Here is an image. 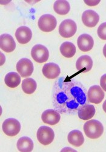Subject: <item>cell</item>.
I'll return each instance as SVG.
<instances>
[{
	"instance_id": "6da1fadb",
	"label": "cell",
	"mask_w": 106,
	"mask_h": 152,
	"mask_svg": "<svg viewBox=\"0 0 106 152\" xmlns=\"http://www.w3.org/2000/svg\"><path fill=\"white\" fill-rule=\"evenodd\" d=\"M84 132L88 138L95 140L99 138L102 134L104 127L99 121L92 119L84 124Z\"/></svg>"
},
{
	"instance_id": "7a4b0ae2",
	"label": "cell",
	"mask_w": 106,
	"mask_h": 152,
	"mask_svg": "<svg viewBox=\"0 0 106 152\" xmlns=\"http://www.w3.org/2000/svg\"><path fill=\"white\" fill-rule=\"evenodd\" d=\"M57 21L54 16L50 14H45L39 18L38 25L44 32H50L56 28Z\"/></svg>"
},
{
	"instance_id": "3957f363",
	"label": "cell",
	"mask_w": 106,
	"mask_h": 152,
	"mask_svg": "<svg viewBox=\"0 0 106 152\" xmlns=\"http://www.w3.org/2000/svg\"><path fill=\"white\" fill-rule=\"evenodd\" d=\"M77 26L76 23L70 19L64 20L59 27V33L64 38L72 37L77 32Z\"/></svg>"
},
{
	"instance_id": "277c9868",
	"label": "cell",
	"mask_w": 106,
	"mask_h": 152,
	"mask_svg": "<svg viewBox=\"0 0 106 152\" xmlns=\"http://www.w3.org/2000/svg\"><path fill=\"white\" fill-rule=\"evenodd\" d=\"M37 136L39 142L44 145H48L53 142L55 133L49 127L41 126L37 131Z\"/></svg>"
},
{
	"instance_id": "5b68a950",
	"label": "cell",
	"mask_w": 106,
	"mask_h": 152,
	"mask_svg": "<svg viewBox=\"0 0 106 152\" xmlns=\"http://www.w3.org/2000/svg\"><path fill=\"white\" fill-rule=\"evenodd\" d=\"M3 130L4 133L9 136H15L17 135L21 130V124L19 121L14 118L6 119L3 124Z\"/></svg>"
},
{
	"instance_id": "8992f818",
	"label": "cell",
	"mask_w": 106,
	"mask_h": 152,
	"mask_svg": "<svg viewBox=\"0 0 106 152\" xmlns=\"http://www.w3.org/2000/svg\"><path fill=\"white\" fill-rule=\"evenodd\" d=\"M31 55L35 61L38 63L46 62L49 57V52L47 48L41 44H37L32 48Z\"/></svg>"
},
{
	"instance_id": "52a82bcc",
	"label": "cell",
	"mask_w": 106,
	"mask_h": 152,
	"mask_svg": "<svg viewBox=\"0 0 106 152\" xmlns=\"http://www.w3.org/2000/svg\"><path fill=\"white\" fill-rule=\"evenodd\" d=\"M34 70V64L29 59L22 58L17 64V70L21 77L26 78L32 75Z\"/></svg>"
},
{
	"instance_id": "ba28073f",
	"label": "cell",
	"mask_w": 106,
	"mask_h": 152,
	"mask_svg": "<svg viewBox=\"0 0 106 152\" xmlns=\"http://www.w3.org/2000/svg\"><path fill=\"white\" fill-rule=\"evenodd\" d=\"M104 98V92L102 88L97 85L90 87L87 93L88 100L92 103L98 104Z\"/></svg>"
},
{
	"instance_id": "9c48e42d",
	"label": "cell",
	"mask_w": 106,
	"mask_h": 152,
	"mask_svg": "<svg viewBox=\"0 0 106 152\" xmlns=\"http://www.w3.org/2000/svg\"><path fill=\"white\" fill-rule=\"evenodd\" d=\"M99 20V15L92 10H87L82 15V21L88 27H94Z\"/></svg>"
},
{
	"instance_id": "30bf717a",
	"label": "cell",
	"mask_w": 106,
	"mask_h": 152,
	"mask_svg": "<svg viewBox=\"0 0 106 152\" xmlns=\"http://www.w3.org/2000/svg\"><path fill=\"white\" fill-rule=\"evenodd\" d=\"M77 44L80 50L86 52L92 50L94 45V41L90 35L84 34L78 37Z\"/></svg>"
},
{
	"instance_id": "8fae6325",
	"label": "cell",
	"mask_w": 106,
	"mask_h": 152,
	"mask_svg": "<svg viewBox=\"0 0 106 152\" xmlns=\"http://www.w3.org/2000/svg\"><path fill=\"white\" fill-rule=\"evenodd\" d=\"M15 37L19 43L26 44L32 39V30L27 26H21L17 29V31L15 32Z\"/></svg>"
},
{
	"instance_id": "7c38bea8",
	"label": "cell",
	"mask_w": 106,
	"mask_h": 152,
	"mask_svg": "<svg viewBox=\"0 0 106 152\" xmlns=\"http://www.w3.org/2000/svg\"><path fill=\"white\" fill-rule=\"evenodd\" d=\"M42 72L45 78L50 80L56 78L61 73L59 66L55 63H49L45 64L42 69Z\"/></svg>"
},
{
	"instance_id": "4fadbf2b",
	"label": "cell",
	"mask_w": 106,
	"mask_h": 152,
	"mask_svg": "<svg viewBox=\"0 0 106 152\" xmlns=\"http://www.w3.org/2000/svg\"><path fill=\"white\" fill-rule=\"evenodd\" d=\"M0 47L5 52L10 53L16 48V43L10 35L5 34L1 35L0 37Z\"/></svg>"
},
{
	"instance_id": "5bb4252c",
	"label": "cell",
	"mask_w": 106,
	"mask_h": 152,
	"mask_svg": "<svg viewBox=\"0 0 106 152\" xmlns=\"http://www.w3.org/2000/svg\"><path fill=\"white\" fill-rule=\"evenodd\" d=\"M41 119L45 124L54 126L59 122L61 116L58 112L52 109H48L42 113Z\"/></svg>"
},
{
	"instance_id": "9a60e30c",
	"label": "cell",
	"mask_w": 106,
	"mask_h": 152,
	"mask_svg": "<svg viewBox=\"0 0 106 152\" xmlns=\"http://www.w3.org/2000/svg\"><path fill=\"white\" fill-rule=\"evenodd\" d=\"M93 67V60L88 55H83L80 56L77 63L76 68L81 72H88Z\"/></svg>"
},
{
	"instance_id": "2e32d148",
	"label": "cell",
	"mask_w": 106,
	"mask_h": 152,
	"mask_svg": "<svg viewBox=\"0 0 106 152\" xmlns=\"http://www.w3.org/2000/svg\"><path fill=\"white\" fill-rule=\"evenodd\" d=\"M67 140L69 142L75 147H80L84 142V138L82 132L78 130L71 131L68 134Z\"/></svg>"
},
{
	"instance_id": "e0dca14e",
	"label": "cell",
	"mask_w": 106,
	"mask_h": 152,
	"mask_svg": "<svg viewBox=\"0 0 106 152\" xmlns=\"http://www.w3.org/2000/svg\"><path fill=\"white\" fill-rule=\"evenodd\" d=\"M95 108L93 105H85L78 110V117L84 121H87L92 118L95 114Z\"/></svg>"
},
{
	"instance_id": "ac0fdd59",
	"label": "cell",
	"mask_w": 106,
	"mask_h": 152,
	"mask_svg": "<svg viewBox=\"0 0 106 152\" xmlns=\"http://www.w3.org/2000/svg\"><path fill=\"white\" fill-rule=\"evenodd\" d=\"M17 146L20 151L30 152L34 148V142L30 138L24 136L18 140Z\"/></svg>"
},
{
	"instance_id": "d6986e66",
	"label": "cell",
	"mask_w": 106,
	"mask_h": 152,
	"mask_svg": "<svg viewBox=\"0 0 106 152\" xmlns=\"http://www.w3.org/2000/svg\"><path fill=\"white\" fill-rule=\"evenodd\" d=\"M4 82L6 86L10 88L18 87L21 83V77L16 72L8 73L5 77Z\"/></svg>"
},
{
	"instance_id": "ffe728a7",
	"label": "cell",
	"mask_w": 106,
	"mask_h": 152,
	"mask_svg": "<svg viewBox=\"0 0 106 152\" xmlns=\"http://www.w3.org/2000/svg\"><path fill=\"white\" fill-rule=\"evenodd\" d=\"M55 12L60 15H65L67 14L70 9L69 3L65 0H58L53 5Z\"/></svg>"
},
{
	"instance_id": "44dd1931",
	"label": "cell",
	"mask_w": 106,
	"mask_h": 152,
	"mask_svg": "<svg viewBox=\"0 0 106 152\" xmlns=\"http://www.w3.org/2000/svg\"><path fill=\"white\" fill-rule=\"evenodd\" d=\"M60 52L66 58H72L76 53V47L70 42H64L61 45Z\"/></svg>"
},
{
	"instance_id": "7402d4cb",
	"label": "cell",
	"mask_w": 106,
	"mask_h": 152,
	"mask_svg": "<svg viewBox=\"0 0 106 152\" xmlns=\"http://www.w3.org/2000/svg\"><path fill=\"white\" fill-rule=\"evenodd\" d=\"M21 87L23 92L25 94L30 95L35 92L37 87V84L34 79L29 78L23 81Z\"/></svg>"
},
{
	"instance_id": "603a6c76",
	"label": "cell",
	"mask_w": 106,
	"mask_h": 152,
	"mask_svg": "<svg viewBox=\"0 0 106 152\" xmlns=\"http://www.w3.org/2000/svg\"><path fill=\"white\" fill-rule=\"evenodd\" d=\"M98 35L102 40H106V22L102 23L98 28Z\"/></svg>"
},
{
	"instance_id": "cb8c5ba5",
	"label": "cell",
	"mask_w": 106,
	"mask_h": 152,
	"mask_svg": "<svg viewBox=\"0 0 106 152\" xmlns=\"http://www.w3.org/2000/svg\"><path fill=\"white\" fill-rule=\"evenodd\" d=\"M84 3L88 6H95L99 3V0H84Z\"/></svg>"
},
{
	"instance_id": "d4e9b609",
	"label": "cell",
	"mask_w": 106,
	"mask_h": 152,
	"mask_svg": "<svg viewBox=\"0 0 106 152\" xmlns=\"http://www.w3.org/2000/svg\"><path fill=\"white\" fill-rule=\"evenodd\" d=\"M100 85L102 90L106 92V74L103 75L100 79Z\"/></svg>"
},
{
	"instance_id": "484cf974",
	"label": "cell",
	"mask_w": 106,
	"mask_h": 152,
	"mask_svg": "<svg viewBox=\"0 0 106 152\" xmlns=\"http://www.w3.org/2000/svg\"><path fill=\"white\" fill-rule=\"evenodd\" d=\"M6 58L5 56L3 54V53H1V66H3V64L5 63Z\"/></svg>"
},
{
	"instance_id": "4316f807",
	"label": "cell",
	"mask_w": 106,
	"mask_h": 152,
	"mask_svg": "<svg viewBox=\"0 0 106 152\" xmlns=\"http://www.w3.org/2000/svg\"><path fill=\"white\" fill-rule=\"evenodd\" d=\"M76 151L75 150L72 149V148H70V147H65L64 148H63V149L61 150V151Z\"/></svg>"
},
{
	"instance_id": "83f0119b",
	"label": "cell",
	"mask_w": 106,
	"mask_h": 152,
	"mask_svg": "<svg viewBox=\"0 0 106 152\" xmlns=\"http://www.w3.org/2000/svg\"><path fill=\"white\" fill-rule=\"evenodd\" d=\"M102 109L104 110V111L106 113V100L104 102L103 105H102Z\"/></svg>"
},
{
	"instance_id": "f1b7e54d",
	"label": "cell",
	"mask_w": 106,
	"mask_h": 152,
	"mask_svg": "<svg viewBox=\"0 0 106 152\" xmlns=\"http://www.w3.org/2000/svg\"><path fill=\"white\" fill-rule=\"evenodd\" d=\"M103 54H104V56L106 58V44H105V45L104 46V48H103Z\"/></svg>"
}]
</instances>
